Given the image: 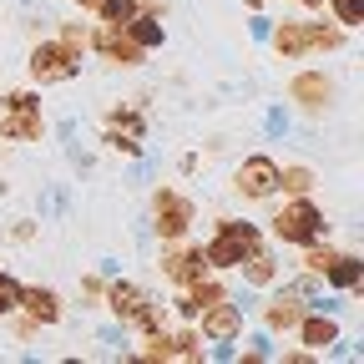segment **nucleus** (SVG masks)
<instances>
[{
	"label": "nucleus",
	"mask_w": 364,
	"mask_h": 364,
	"mask_svg": "<svg viewBox=\"0 0 364 364\" xmlns=\"http://www.w3.org/2000/svg\"><path fill=\"white\" fill-rule=\"evenodd\" d=\"M56 41L86 56V46H91V26H86V21H61V26H56Z\"/></svg>",
	"instance_id": "24"
},
{
	"label": "nucleus",
	"mask_w": 364,
	"mask_h": 364,
	"mask_svg": "<svg viewBox=\"0 0 364 364\" xmlns=\"http://www.w3.org/2000/svg\"><path fill=\"white\" fill-rule=\"evenodd\" d=\"M289 6H299V11H309V16H314V11H324V0H289Z\"/></svg>",
	"instance_id": "30"
},
{
	"label": "nucleus",
	"mask_w": 364,
	"mask_h": 364,
	"mask_svg": "<svg viewBox=\"0 0 364 364\" xmlns=\"http://www.w3.org/2000/svg\"><path fill=\"white\" fill-rule=\"evenodd\" d=\"M86 51H97V56H102L107 66H117V71L142 66V56H147L142 46H136V41L122 31V26H102V21L91 26V46H86Z\"/></svg>",
	"instance_id": "13"
},
{
	"label": "nucleus",
	"mask_w": 364,
	"mask_h": 364,
	"mask_svg": "<svg viewBox=\"0 0 364 364\" xmlns=\"http://www.w3.org/2000/svg\"><path fill=\"white\" fill-rule=\"evenodd\" d=\"M142 136H147L142 107H112V112H107V127H102V142H107L112 152H127V157H142Z\"/></svg>",
	"instance_id": "14"
},
{
	"label": "nucleus",
	"mask_w": 364,
	"mask_h": 364,
	"mask_svg": "<svg viewBox=\"0 0 364 364\" xmlns=\"http://www.w3.org/2000/svg\"><path fill=\"white\" fill-rule=\"evenodd\" d=\"M16 309H21V279L0 268V324H6V318H11Z\"/></svg>",
	"instance_id": "25"
},
{
	"label": "nucleus",
	"mask_w": 364,
	"mask_h": 364,
	"mask_svg": "<svg viewBox=\"0 0 364 364\" xmlns=\"http://www.w3.org/2000/svg\"><path fill=\"white\" fill-rule=\"evenodd\" d=\"M324 233H329V218H324V208L314 203V193L284 198L279 208H273V218H268V238L284 243V248H304V243L324 238Z\"/></svg>",
	"instance_id": "2"
},
{
	"label": "nucleus",
	"mask_w": 364,
	"mask_h": 364,
	"mask_svg": "<svg viewBox=\"0 0 364 364\" xmlns=\"http://www.w3.org/2000/svg\"><path fill=\"white\" fill-rule=\"evenodd\" d=\"M349 31L339 21H279L268 26V46L279 61H304V56H324V51H344Z\"/></svg>",
	"instance_id": "1"
},
{
	"label": "nucleus",
	"mask_w": 364,
	"mask_h": 364,
	"mask_svg": "<svg viewBox=\"0 0 364 364\" xmlns=\"http://www.w3.org/2000/svg\"><path fill=\"white\" fill-rule=\"evenodd\" d=\"M122 31H127L136 46H142V51H157V46L167 41V31H162V16H147V11H136V16H132Z\"/></svg>",
	"instance_id": "19"
},
{
	"label": "nucleus",
	"mask_w": 364,
	"mask_h": 364,
	"mask_svg": "<svg viewBox=\"0 0 364 364\" xmlns=\"http://www.w3.org/2000/svg\"><path fill=\"white\" fill-rule=\"evenodd\" d=\"M46 112L36 91H6L0 97V142H41Z\"/></svg>",
	"instance_id": "6"
},
{
	"label": "nucleus",
	"mask_w": 364,
	"mask_h": 364,
	"mask_svg": "<svg viewBox=\"0 0 364 364\" xmlns=\"http://www.w3.org/2000/svg\"><path fill=\"white\" fill-rule=\"evenodd\" d=\"M248 6H253V11H263V6H268V0H248Z\"/></svg>",
	"instance_id": "31"
},
{
	"label": "nucleus",
	"mask_w": 364,
	"mask_h": 364,
	"mask_svg": "<svg viewBox=\"0 0 364 364\" xmlns=\"http://www.w3.org/2000/svg\"><path fill=\"white\" fill-rule=\"evenodd\" d=\"M243 304L233 299V294H228V299H218V304H208L198 318H193V324H198V334L208 339V344H238L243 339Z\"/></svg>",
	"instance_id": "11"
},
{
	"label": "nucleus",
	"mask_w": 364,
	"mask_h": 364,
	"mask_svg": "<svg viewBox=\"0 0 364 364\" xmlns=\"http://www.w3.org/2000/svg\"><path fill=\"white\" fill-rule=\"evenodd\" d=\"M26 71H31V81H36V86H66V81H76V76H81V51L61 46L56 36H51V41L41 36V41L31 46Z\"/></svg>",
	"instance_id": "7"
},
{
	"label": "nucleus",
	"mask_w": 364,
	"mask_h": 364,
	"mask_svg": "<svg viewBox=\"0 0 364 364\" xmlns=\"http://www.w3.org/2000/svg\"><path fill=\"white\" fill-rule=\"evenodd\" d=\"M294 334H299V344L314 349L318 359L334 354V349L344 344V324H339V314H334V309H304V314H299V324H294Z\"/></svg>",
	"instance_id": "12"
},
{
	"label": "nucleus",
	"mask_w": 364,
	"mask_h": 364,
	"mask_svg": "<svg viewBox=\"0 0 364 364\" xmlns=\"http://www.w3.org/2000/svg\"><path fill=\"white\" fill-rule=\"evenodd\" d=\"M11 238H16V243H31V238H36V223H31V218H16V223H11Z\"/></svg>",
	"instance_id": "28"
},
{
	"label": "nucleus",
	"mask_w": 364,
	"mask_h": 364,
	"mask_svg": "<svg viewBox=\"0 0 364 364\" xmlns=\"http://www.w3.org/2000/svg\"><path fill=\"white\" fill-rule=\"evenodd\" d=\"M279 359H284V364H314L318 354H314V349H284Z\"/></svg>",
	"instance_id": "29"
},
{
	"label": "nucleus",
	"mask_w": 364,
	"mask_h": 364,
	"mask_svg": "<svg viewBox=\"0 0 364 364\" xmlns=\"http://www.w3.org/2000/svg\"><path fill=\"white\" fill-rule=\"evenodd\" d=\"M157 273L172 284V289H188V284H198V279H208V258H203V243H162V258H157Z\"/></svg>",
	"instance_id": "10"
},
{
	"label": "nucleus",
	"mask_w": 364,
	"mask_h": 364,
	"mask_svg": "<svg viewBox=\"0 0 364 364\" xmlns=\"http://www.w3.org/2000/svg\"><path fill=\"white\" fill-rule=\"evenodd\" d=\"M81 299H86V309H97L107 299V284L97 279V273H86V279H81Z\"/></svg>",
	"instance_id": "26"
},
{
	"label": "nucleus",
	"mask_w": 364,
	"mask_h": 364,
	"mask_svg": "<svg viewBox=\"0 0 364 364\" xmlns=\"http://www.w3.org/2000/svg\"><path fill=\"white\" fill-rule=\"evenodd\" d=\"M258 243H268L258 223H248V218H218V223H213V238L203 243V258H208L213 273H238V263H243Z\"/></svg>",
	"instance_id": "3"
},
{
	"label": "nucleus",
	"mask_w": 364,
	"mask_h": 364,
	"mask_svg": "<svg viewBox=\"0 0 364 364\" xmlns=\"http://www.w3.org/2000/svg\"><path fill=\"white\" fill-rule=\"evenodd\" d=\"M167 359H188V364H198V359H208V339L198 334V329H167Z\"/></svg>",
	"instance_id": "20"
},
{
	"label": "nucleus",
	"mask_w": 364,
	"mask_h": 364,
	"mask_svg": "<svg viewBox=\"0 0 364 364\" xmlns=\"http://www.w3.org/2000/svg\"><path fill=\"white\" fill-rule=\"evenodd\" d=\"M289 102H294L304 117H324V112L339 102V81H334L329 71H318V66L294 71V76H289Z\"/></svg>",
	"instance_id": "9"
},
{
	"label": "nucleus",
	"mask_w": 364,
	"mask_h": 364,
	"mask_svg": "<svg viewBox=\"0 0 364 364\" xmlns=\"http://www.w3.org/2000/svg\"><path fill=\"white\" fill-rule=\"evenodd\" d=\"M324 289H334V294H359V289H364V258L339 248V258L324 268Z\"/></svg>",
	"instance_id": "18"
},
{
	"label": "nucleus",
	"mask_w": 364,
	"mask_h": 364,
	"mask_svg": "<svg viewBox=\"0 0 364 364\" xmlns=\"http://www.w3.org/2000/svg\"><path fill=\"white\" fill-rule=\"evenodd\" d=\"M329 6V16L344 26V31H359L364 26V0H324Z\"/></svg>",
	"instance_id": "23"
},
{
	"label": "nucleus",
	"mask_w": 364,
	"mask_h": 364,
	"mask_svg": "<svg viewBox=\"0 0 364 364\" xmlns=\"http://www.w3.org/2000/svg\"><path fill=\"white\" fill-rule=\"evenodd\" d=\"M86 11L97 16L102 26H127L136 16V0H86Z\"/></svg>",
	"instance_id": "22"
},
{
	"label": "nucleus",
	"mask_w": 364,
	"mask_h": 364,
	"mask_svg": "<svg viewBox=\"0 0 364 364\" xmlns=\"http://www.w3.org/2000/svg\"><path fill=\"white\" fill-rule=\"evenodd\" d=\"M193 223H198V203L172 188V182H162V188H152V233L162 243H182L193 233Z\"/></svg>",
	"instance_id": "5"
},
{
	"label": "nucleus",
	"mask_w": 364,
	"mask_h": 364,
	"mask_svg": "<svg viewBox=\"0 0 364 364\" xmlns=\"http://www.w3.org/2000/svg\"><path fill=\"white\" fill-rule=\"evenodd\" d=\"M107 314L117 318L122 329H132V334H147V329H157V324H167V314H162V304L136 284V279H117V284H107Z\"/></svg>",
	"instance_id": "4"
},
{
	"label": "nucleus",
	"mask_w": 364,
	"mask_h": 364,
	"mask_svg": "<svg viewBox=\"0 0 364 364\" xmlns=\"http://www.w3.org/2000/svg\"><path fill=\"white\" fill-rule=\"evenodd\" d=\"M314 167H304V162H279V198H299V193H314Z\"/></svg>",
	"instance_id": "21"
},
{
	"label": "nucleus",
	"mask_w": 364,
	"mask_h": 364,
	"mask_svg": "<svg viewBox=\"0 0 364 364\" xmlns=\"http://www.w3.org/2000/svg\"><path fill=\"white\" fill-rule=\"evenodd\" d=\"M233 198L243 203H273L279 198V162L268 152H253L233 167Z\"/></svg>",
	"instance_id": "8"
},
{
	"label": "nucleus",
	"mask_w": 364,
	"mask_h": 364,
	"mask_svg": "<svg viewBox=\"0 0 364 364\" xmlns=\"http://www.w3.org/2000/svg\"><path fill=\"white\" fill-rule=\"evenodd\" d=\"M6 193H11V188H6V177H0V198H6Z\"/></svg>",
	"instance_id": "32"
},
{
	"label": "nucleus",
	"mask_w": 364,
	"mask_h": 364,
	"mask_svg": "<svg viewBox=\"0 0 364 364\" xmlns=\"http://www.w3.org/2000/svg\"><path fill=\"white\" fill-rule=\"evenodd\" d=\"M16 314H26L31 324H41V329H56L66 318V299L51 284H21V309Z\"/></svg>",
	"instance_id": "15"
},
{
	"label": "nucleus",
	"mask_w": 364,
	"mask_h": 364,
	"mask_svg": "<svg viewBox=\"0 0 364 364\" xmlns=\"http://www.w3.org/2000/svg\"><path fill=\"white\" fill-rule=\"evenodd\" d=\"M304 309H309V299H304L294 284H284L273 299H263V329H268V334H294V324H299Z\"/></svg>",
	"instance_id": "16"
},
{
	"label": "nucleus",
	"mask_w": 364,
	"mask_h": 364,
	"mask_svg": "<svg viewBox=\"0 0 364 364\" xmlns=\"http://www.w3.org/2000/svg\"><path fill=\"white\" fill-rule=\"evenodd\" d=\"M238 273H243V284H248V289H273V284L284 279V263H279V253H273L268 243H258V248L238 263Z\"/></svg>",
	"instance_id": "17"
},
{
	"label": "nucleus",
	"mask_w": 364,
	"mask_h": 364,
	"mask_svg": "<svg viewBox=\"0 0 364 364\" xmlns=\"http://www.w3.org/2000/svg\"><path fill=\"white\" fill-rule=\"evenodd\" d=\"M238 359H273V349H268V339H263V334H253V339H248V349H243Z\"/></svg>",
	"instance_id": "27"
}]
</instances>
